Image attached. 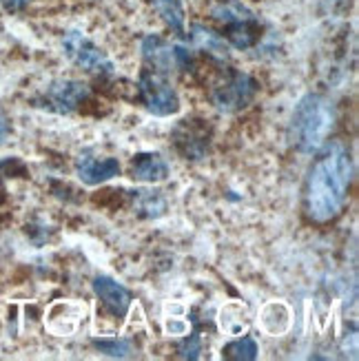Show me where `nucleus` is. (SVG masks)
Instances as JSON below:
<instances>
[{"instance_id":"obj_14","label":"nucleus","mask_w":359,"mask_h":361,"mask_svg":"<svg viewBox=\"0 0 359 361\" xmlns=\"http://www.w3.org/2000/svg\"><path fill=\"white\" fill-rule=\"evenodd\" d=\"M260 38V27L257 20H246V23H236L226 27V40L236 49H251Z\"/></svg>"},{"instance_id":"obj_7","label":"nucleus","mask_w":359,"mask_h":361,"mask_svg":"<svg viewBox=\"0 0 359 361\" xmlns=\"http://www.w3.org/2000/svg\"><path fill=\"white\" fill-rule=\"evenodd\" d=\"M91 286H93L96 297L102 302V306L111 312L118 322H122L124 317H127L131 302H133V295L127 286L120 284V281L114 277H107V275L93 277Z\"/></svg>"},{"instance_id":"obj_2","label":"nucleus","mask_w":359,"mask_h":361,"mask_svg":"<svg viewBox=\"0 0 359 361\" xmlns=\"http://www.w3.org/2000/svg\"><path fill=\"white\" fill-rule=\"evenodd\" d=\"M335 124V106L320 93H306L295 104L291 118V140L300 153H317Z\"/></svg>"},{"instance_id":"obj_17","label":"nucleus","mask_w":359,"mask_h":361,"mask_svg":"<svg viewBox=\"0 0 359 361\" xmlns=\"http://www.w3.org/2000/svg\"><path fill=\"white\" fill-rule=\"evenodd\" d=\"M155 9L160 11V16L164 18V23L176 31V34H182L184 31V9L180 0H153Z\"/></svg>"},{"instance_id":"obj_16","label":"nucleus","mask_w":359,"mask_h":361,"mask_svg":"<svg viewBox=\"0 0 359 361\" xmlns=\"http://www.w3.org/2000/svg\"><path fill=\"white\" fill-rule=\"evenodd\" d=\"M257 343L253 337H240L236 341L226 343L222 348V357L224 359H236V361H253L257 359Z\"/></svg>"},{"instance_id":"obj_3","label":"nucleus","mask_w":359,"mask_h":361,"mask_svg":"<svg viewBox=\"0 0 359 361\" xmlns=\"http://www.w3.org/2000/svg\"><path fill=\"white\" fill-rule=\"evenodd\" d=\"M140 96H142V102L147 106V111L158 116V118H166V116H176L180 111V96L166 80V75L153 69H145L140 73Z\"/></svg>"},{"instance_id":"obj_5","label":"nucleus","mask_w":359,"mask_h":361,"mask_svg":"<svg viewBox=\"0 0 359 361\" xmlns=\"http://www.w3.org/2000/svg\"><path fill=\"white\" fill-rule=\"evenodd\" d=\"M255 91H257V85L251 75L240 73V71H229L224 75V80H220L213 87V102L220 111L233 114L251 102Z\"/></svg>"},{"instance_id":"obj_15","label":"nucleus","mask_w":359,"mask_h":361,"mask_svg":"<svg viewBox=\"0 0 359 361\" xmlns=\"http://www.w3.org/2000/svg\"><path fill=\"white\" fill-rule=\"evenodd\" d=\"M133 202L138 215L142 217H160L166 211V200L160 191H147V188H142V191H135Z\"/></svg>"},{"instance_id":"obj_6","label":"nucleus","mask_w":359,"mask_h":361,"mask_svg":"<svg viewBox=\"0 0 359 361\" xmlns=\"http://www.w3.org/2000/svg\"><path fill=\"white\" fill-rule=\"evenodd\" d=\"M89 85L80 80H54L38 100V106L49 109L54 114H73L89 98Z\"/></svg>"},{"instance_id":"obj_8","label":"nucleus","mask_w":359,"mask_h":361,"mask_svg":"<svg viewBox=\"0 0 359 361\" xmlns=\"http://www.w3.org/2000/svg\"><path fill=\"white\" fill-rule=\"evenodd\" d=\"M75 176L87 186H100L120 176V162L116 158H96L91 153H83L75 158Z\"/></svg>"},{"instance_id":"obj_22","label":"nucleus","mask_w":359,"mask_h":361,"mask_svg":"<svg viewBox=\"0 0 359 361\" xmlns=\"http://www.w3.org/2000/svg\"><path fill=\"white\" fill-rule=\"evenodd\" d=\"M166 333L171 335H186V324L184 322H166Z\"/></svg>"},{"instance_id":"obj_21","label":"nucleus","mask_w":359,"mask_h":361,"mask_svg":"<svg viewBox=\"0 0 359 361\" xmlns=\"http://www.w3.org/2000/svg\"><path fill=\"white\" fill-rule=\"evenodd\" d=\"M9 133H11V122H9L7 114L3 111V109H0V147L7 142Z\"/></svg>"},{"instance_id":"obj_11","label":"nucleus","mask_w":359,"mask_h":361,"mask_svg":"<svg viewBox=\"0 0 359 361\" xmlns=\"http://www.w3.org/2000/svg\"><path fill=\"white\" fill-rule=\"evenodd\" d=\"M142 56L147 60V65L153 71H160V73H171L176 67V56H174V47H171L164 38L160 36H147L142 40Z\"/></svg>"},{"instance_id":"obj_20","label":"nucleus","mask_w":359,"mask_h":361,"mask_svg":"<svg viewBox=\"0 0 359 361\" xmlns=\"http://www.w3.org/2000/svg\"><path fill=\"white\" fill-rule=\"evenodd\" d=\"M29 3H31V0H0L3 9L9 11V13H20V11H25L29 7Z\"/></svg>"},{"instance_id":"obj_18","label":"nucleus","mask_w":359,"mask_h":361,"mask_svg":"<svg viewBox=\"0 0 359 361\" xmlns=\"http://www.w3.org/2000/svg\"><path fill=\"white\" fill-rule=\"evenodd\" d=\"M93 346H96L102 355L114 357V359H127L133 355V346L129 339L122 337H107V339H93Z\"/></svg>"},{"instance_id":"obj_10","label":"nucleus","mask_w":359,"mask_h":361,"mask_svg":"<svg viewBox=\"0 0 359 361\" xmlns=\"http://www.w3.org/2000/svg\"><path fill=\"white\" fill-rule=\"evenodd\" d=\"M169 173H171V171H169L166 160L162 158L160 153H153V151L133 155L131 164H129V176H131V180L142 182V184L164 182L169 178Z\"/></svg>"},{"instance_id":"obj_13","label":"nucleus","mask_w":359,"mask_h":361,"mask_svg":"<svg viewBox=\"0 0 359 361\" xmlns=\"http://www.w3.org/2000/svg\"><path fill=\"white\" fill-rule=\"evenodd\" d=\"M211 16L222 25H236V23H246V20H257L255 13L244 7L238 0H222V3H217L211 7Z\"/></svg>"},{"instance_id":"obj_19","label":"nucleus","mask_w":359,"mask_h":361,"mask_svg":"<svg viewBox=\"0 0 359 361\" xmlns=\"http://www.w3.org/2000/svg\"><path fill=\"white\" fill-rule=\"evenodd\" d=\"M202 353V339L200 335H189L182 343H180V357L182 359H200Z\"/></svg>"},{"instance_id":"obj_4","label":"nucleus","mask_w":359,"mask_h":361,"mask_svg":"<svg viewBox=\"0 0 359 361\" xmlns=\"http://www.w3.org/2000/svg\"><path fill=\"white\" fill-rule=\"evenodd\" d=\"M62 54H65L73 65L89 73H111L114 62L100 47L89 40L80 31H69L62 38Z\"/></svg>"},{"instance_id":"obj_12","label":"nucleus","mask_w":359,"mask_h":361,"mask_svg":"<svg viewBox=\"0 0 359 361\" xmlns=\"http://www.w3.org/2000/svg\"><path fill=\"white\" fill-rule=\"evenodd\" d=\"M191 40L197 47L200 51H205L207 56L215 58V60H226L229 58V44L224 42V38L220 34H215L213 29H207L202 25H193L191 29Z\"/></svg>"},{"instance_id":"obj_1","label":"nucleus","mask_w":359,"mask_h":361,"mask_svg":"<svg viewBox=\"0 0 359 361\" xmlns=\"http://www.w3.org/2000/svg\"><path fill=\"white\" fill-rule=\"evenodd\" d=\"M353 160L341 142H324L306 182V213L313 222H331L346 207Z\"/></svg>"},{"instance_id":"obj_9","label":"nucleus","mask_w":359,"mask_h":361,"mask_svg":"<svg viewBox=\"0 0 359 361\" xmlns=\"http://www.w3.org/2000/svg\"><path fill=\"white\" fill-rule=\"evenodd\" d=\"M174 140L186 160H200L209 149V133L205 127L195 124V120H182L174 131Z\"/></svg>"}]
</instances>
